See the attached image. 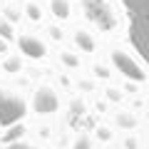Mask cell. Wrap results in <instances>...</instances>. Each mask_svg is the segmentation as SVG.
<instances>
[{"instance_id":"obj_11","label":"cell","mask_w":149,"mask_h":149,"mask_svg":"<svg viewBox=\"0 0 149 149\" xmlns=\"http://www.w3.org/2000/svg\"><path fill=\"white\" fill-rule=\"evenodd\" d=\"M0 37H13V27L8 22H0Z\"/></svg>"},{"instance_id":"obj_4","label":"cell","mask_w":149,"mask_h":149,"mask_svg":"<svg viewBox=\"0 0 149 149\" xmlns=\"http://www.w3.org/2000/svg\"><path fill=\"white\" fill-rule=\"evenodd\" d=\"M112 60H114V65L119 67V72H122V74H127L129 80H137V82H142V80H144V72L139 70V65L134 62V60L129 57L127 52L117 50V52L112 55Z\"/></svg>"},{"instance_id":"obj_12","label":"cell","mask_w":149,"mask_h":149,"mask_svg":"<svg viewBox=\"0 0 149 149\" xmlns=\"http://www.w3.org/2000/svg\"><path fill=\"white\" fill-rule=\"evenodd\" d=\"M74 149H90V142H87V139H77Z\"/></svg>"},{"instance_id":"obj_5","label":"cell","mask_w":149,"mask_h":149,"mask_svg":"<svg viewBox=\"0 0 149 149\" xmlns=\"http://www.w3.org/2000/svg\"><path fill=\"white\" fill-rule=\"evenodd\" d=\"M35 109L47 114V112H55L57 109V95H55L50 87H40L35 92Z\"/></svg>"},{"instance_id":"obj_7","label":"cell","mask_w":149,"mask_h":149,"mask_svg":"<svg viewBox=\"0 0 149 149\" xmlns=\"http://www.w3.org/2000/svg\"><path fill=\"white\" fill-rule=\"evenodd\" d=\"M52 13L60 17V20H65V17L70 15V5L65 3V0H52Z\"/></svg>"},{"instance_id":"obj_14","label":"cell","mask_w":149,"mask_h":149,"mask_svg":"<svg viewBox=\"0 0 149 149\" xmlns=\"http://www.w3.org/2000/svg\"><path fill=\"white\" fill-rule=\"evenodd\" d=\"M27 13H30V15H32V17H35V20H37V17H40V10H37V8H35V5H30V8H27Z\"/></svg>"},{"instance_id":"obj_1","label":"cell","mask_w":149,"mask_h":149,"mask_svg":"<svg viewBox=\"0 0 149 149\" xmlns=\"http://www.w3.org/2000/svg\"><path fill=\"white\" fill-rule=\"evenodd\" d=\"M122 3L132 17L129 37L139 50V55L149 62V0H122Z\"/></svg>"},{"instance_id":"obj_10","label":"cell","mask_w":149,"mask_h":149,"mask_svg":"<svg viewBox=\"0 0 149 149\" xmlns=\"http://www.w3.org/2000/svg\"><path fill=\"white\" fill-rule=\"evenodd\" d=\"M5 70H8V72H17V70H20V60H17V57H10V60L5 62Z\"/></svg>"},{"instance_id":"obj_15","label":"cell","mask_w":149,"mask_h":149,"mask_svg":"<svg viewBox=\"0 0 149 149\" xmlns=\"http://www.w3.org/2000/svg\"><path fill=\"white\" fill-rule=\"evenodd\" d=\"M10 149H35V147H27V144H13Z\"/></svg>"},{"instance_id":"obj_9","label":"cell","mask_w":149,"mask_h":149,"mask_svg":"<svg viewBox=\"0 0 149 149\" xmlns=\"http://www.w3.org/2000/svg\"><path fill=\"white\" fill-rule=\"evenodd\" d=\"M22 132H25V129H22V124H13V127H8V134L5 137H3V142H15V139H20L22 137Z\"/></svg>"},{"instance_id":"obj_2","label":"cell","mask_w":149,"mask_h":149,"mask_svg":"<svg viewBox=\"0 0 149 149\" xmlns=\"http://www.w3.org/2000/svg\"><path fill=\"white\" fill-rule=\"evenodd\" d=\"M82 10L90 17V22H95L100 30H114V13L109 10L104 0H82Z\"/></svg>"},{"instance_id":"obj_6","label":"cell","mask_w":149,"mask_h":149,"mask_svg":"<svg viewBox=\"0 0 149 149\" xmlns=\"http://www.w3.org/2000/svg\"><path fill=\"white\" fill-rule=\"evenodd\" d=\"M20 50L27 55V57H42L45 55V45L40 42L37 37H30V35L20 37Z\"/></svg>"},{"instance_id":"obj_16","label":"cell","mask_w":149,"mask_h":149,"mask_svg":"<svg viewBox=\"0 0 149 149\" xmlns=\"http://www.w3.org/2000/svg\"><path fill=\"white\" fill-rule=\"evenodd\" d=\"M3 50H5V40H3V37H0V52H3Z\"/></svg>"},{"instance_id":"obj_8","label":"cell","mask_w":149,"mask_h":149,"mask_svg":"<svg viewBox=\"0 0 149 149\" xmlns=\"http://www.w3.org/2000/svg\"><path fill=\"white\" fill-rule=\"evenodd\" d=\"M74 40H77V45H80L82 50H87V52H92V50H95V42H92V37L87 35V32H77V35H74Z\"/></svg>"},{"instance_id":"obj_3","label":"cell","mask_w":149,"mask_h":149,"mask_svg":"<svg viewBox=\"0 0 149 149\" xmlns=\"http://www.w3.org/2000/svg\"><path fill=\"white\" fill-rule=\"evenodd\" d=\"M25 114V102L13 92H0V124L13 127L17 124Z\"/></svg>"},{"instance_id":"obj_13","label":"cell","mask_w":149,"mask_h":149,"mask_svg":"<svg viewBox=\"0 0 149 149\" xmlns=\"http://www.w3.org/2000/svg\"><path fill=\"white\" fill-rule=\"evenodd\" d=\"M65 62H67L70 67H74V65H77V57H74V55H65Z\"/></svg>"}]
</instances>
